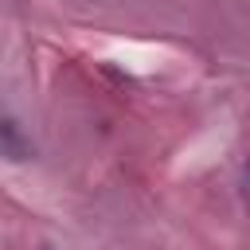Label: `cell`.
<instances>
[{"label":"cell","instance_id":"obj_1","mask_svg":"<svg viewBox=\"0 0 250 250\" xmlns=\"http://www.w3.org/2000/svg\"><path fill=\"white\" fill-rule=\"evenodd\" d=\"M0 156H8V160H27V156H31L27 137H23L20 125L8 121V117H0Z\"/></svg>","mask_w":250,"mask_h":250},{"label":"cell","instance_id":"obj_2","mask_svg":"<svg viewBox=\"0 0 250 250\" xmlns=\"http://www.w3.org/2000/svg\"><path fill=\"white\" fill-rule=\"evenodd\" d=\"M242 195H246V207H250V160H246V176H242Z\"/></svg>","mask_w":250,"mask_h":250}]
</instances>
